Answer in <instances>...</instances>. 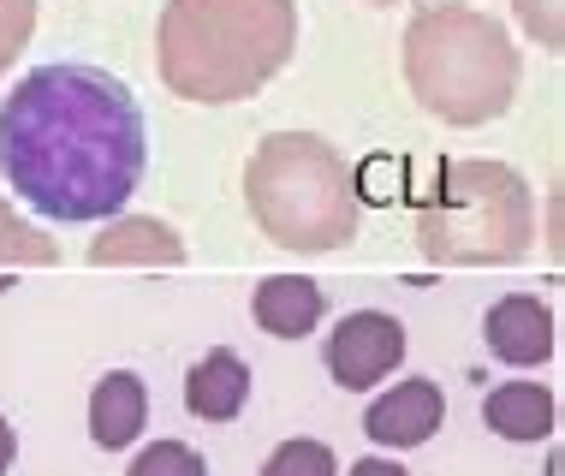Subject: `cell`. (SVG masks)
<instances>
[{
    "label": "cell",
    "instance_id": "obj_1",
    "mask_svg": "<svg viewBox=\"0 0 565 476\" xmlns=\"http://www.w3.org/2000/svg\"><path fill=\"white\" fill-rule=\"evenodd\" d=\"M149 167L131 84L102 66H36L0 102V173L36 214L66 226L126 214Z\"/></svg>",
    "mask_w": 565,
    "mask_h": 476
},
{
    "label": "cell",
    "instance_id": "obj_2",
    "mask_svg": "<svg viewBox=\"0 0 565 476\" xmlns=\"http://www.w3.org/2000/svg\"><path fill=\"white\" fill-rule=\"evenodd\" d=\"M298 54V0H167L156 24L161 84L179 102H250Z\"/></svg>",
    "mask_w": 565,
    "mask_h": 476
},
{
    "label": "cell",
    "instance_id": "obj_3",
    "mask_svg": "<svg viewBox=\"0 0 565 476\" xmlns=\"http://www.w3.org/2000/svg\"><path fill=\"white\" fill-rule=\"evenodd\" d=\"M244 203L268 244L328 256L358 239L363 203L345 156L316 131H268L244 161Z\"/></svg>",
    "mask_w": 565,
    "mask_h": 476
},
{
    "label": "cell",
    "instance_id": "obj_4",
    "mask_svg": "<svg viewBox=\"0 0 565 476\" xmlns=\"http://www.w3.org/2000/svg\"><path fill=\"white\" fill-rule=\"evenodd\" d=\"M518 72H524V60H518L507 24L477 7L440 0V7H417V19L405 24V84L440 126L500 119L518 96Z\"/></svg>",
    "mask_w": 565,
    "mask_h": 476
},
{
    "label": "cell",
    "instance_id": "obj_5",
    "mask_svg": "<svg viewBox=\"0 0 565 476\" xmlns=\"http://www.w3.org/2000/svg\"><path fill=\"white\" fill-rule=\"evenodd\" d=\"M536 244V191L507 161L458 156L417 197V251L440 268H507Z\"/></svg>",
    "mask_w": 565,
    "mask_h": 476
},
{
    "label": "cell",
    "instance_id": "obj_6",
    "mask_svg": "<svg viewBox=\"0 0 565 476\" xmlns=\"http://www.w3.org/2000/svg\"><path fill=\"white\" fill-rule=\"evenodd\" d=\"M322 358L345 393H370L375 381H387L405 363V321L387 310H351L333 321Z\"/></svg>",
    "mask_w": 565,
    "mask_h": 476
},
{
    "label": "cell",
    "instance_id": "obj_7",
    "mask_svg": "<svg viewBox=\"0 0 565 476\" xmlns=\"http://www.w3.org/2000/svg\"><path fill=\"white\" fill-rule=\"evenodd\" d=\"M440 423H447V399H440V381H429V375L393 381V393H381L375 405L363 411V435H370L381 453L423 447V441H435Z\"/></svg>",
    "mask_w": 565,
    "mask_h": 476
},
{
    "label": "cell",
    "instance_id": "obj_8",
    "mask_svg": "<svg viewBox=\"0 0 565 476\" xmlns=\"http://www.w3.org/2000/svg\"><path fill=\"white\" fill-rule=\"evenodd\" d=\"M482 340H488V351H494L500 363H512V370H536V363L554 358L559 321H554V310H547L536 292H507V298L482 316Z\"/></svg>",
    "mask_w": 565,
    "mask_h": 476
},
{
    "label": "cell",
    "instance_id": "obj_9",
    "mask_svg": "<svg viewBox=\"0 0 565 476\" xmlns=\"http://www.w3.org/2000/svg\"><path fill=\"white\" fill-rule=\"evenodd\" d=\"M185 239L156 214H114L102 239H89V263L96 268H185Z\"/></svg>",
    "mask_w": 565,
    "mask_h": 476
},
{
    "label": "cell",
    "instance_id": "obj_10",
    "mask_svg": "<svg viewBox=\"0 0 565 476\" xmlns=\"http://www.w3.org/2000/svg\"><path fill=\"white\" fill-rule=\"evenodd\" d=\"M149 423V388L137 370H108L89 388V441L102 453H126Z\"/></svg>",
    "mask_w": 565,
    "mask_h": 476
},
{
    "label": "cell",
    "instance_id": "obj_11",
    "mask_svg": "<svg viewBox=\"0 0 565 476\" xmlns=\"http://www.w3.org/2000/svg\"><path fill=\"white\" fill-rule=\"evenodd\" d=\"M250 363L238 358V351H226L215 346L209 358H196L191 363V375H185V411L191 417H203V423H233L244 405H250Z\"/></svg>",
    "mask_w": 565,
    "mask_h": 476
},
{
    "label": "cell",
    "instance_id": "obj_12",
    "mask_svg": "<svg viewBox=\"0 0 565 476\" xmlns=\"http://www.w3.org/2000/svg\"><path fill=\"white\" fill-rule=\"evenodd\" d=\"M250 316L263 334H274V340H303V334L322 328L328 298H322V286L303 281V274H268L250 298Z\"/></svg>",
    "mask_w": 565,
    "mask_h": 476
},
{
    "label": "cell",
    "instance_id": "obj_13",
    "mask_svg": "<svg viewBox=\"0 0 565 476\" xmlns=\"http://www.w3.org/2000/svg\"><path fill=\"white\" fill-rule=\"evenodd\" d=\"M482 423L494 429L500 441H547L559 423V405L542 381H500V388L482 399Z\"/></svg>",
    "mask_w": 565,
    "mask_h": 476
},
{
    "label": "cell",
    "instance_id": "obj_14",
    "mask_svg": "<svg viewBox=\"0 0 565 476\" xmlns=\"http://www.w3.org/2000/svg\"><path fill=\"white\" fill-rule=\"evenodd\" d=\"M54 263H60V244L0 197V268H54Z\"/></svg>",
    "mask_w": 565,
    "mask_h": 476
},
{
    "label": "cell",
    "instance_id": "obj_15",
    "mask_svg": "<svg viewBox=\"0 0 565 476\" xmlns=\"http://www.w3.org/2000/svg\"><path fill=\"white\" fill-rule=\"evenodd\" d=\"M263 476H340V458H333L328 441H280V447L268 453Z\"/></svg>",
    "mask_w": 565,
    "mask_h": 476
},
{
    "label": "cell",
    "instance_id": "obj_16",
    "mask_svg": "<svg viewBox=\"0 0 565 476\" xmlns=\"http://www.w3.org/2000/svg\"><path fill=\"white\" fill-rule=\"evenodd\" d=\"M126 476H209V465L196 447H185V441H156V447H143L131 458Z\"/></svg>",
    "mask_w": 565,
    "mask_h": 476
},
{
    "label": "cell",
    "instance_id": "obj_17",
    "mask_svg": "<svg viewBox=\"0 0 565 476\" xmlns=\"http://www.w3.org/2000/svg\"><path fill=\"white\" fill-rule=\"evenodd\" d=\"M512 12L536 49H547V54L565 49V0H512Z\"/></svg>",
    "mask_w": 565,
    "mask_h": 476
},
{
    "label": "cell",
    "instance_id": "obj_18",
    "mask_svg": "<svg viewBox=\"0 0 565 476\" xmlns=\"http://www.w3.org/2000/svg\"><path fill=\"white\" fill-rule=\"evenodd\" d=\"M36 36V0H0V78Z\"/></svg>",
    "mask_w": 565,
    "mask_h": 476
},
{
    "label": "cell",
    "instance_id": "obj_19",
    "mask_svg": "<svg viewBox=\"0 0 565 476\" xmlns=\"http://www.w3.org/2000/svg\"><path fill=\"white\" fill-rule=\"evenodd\" d=\"M345 476H411V470L399 465V458H387V453H370V458H358Z\"/></svg>",
    "mask_w": 565,
    "mask_h": 476
},
{
    "label": "cell",
    "instance_id": "obj_20",
    "mask_svg": "<svg viewBox=\"0 0 565 476\" xmlns=\"http://www.w3.org/2000/svg\"><path fill=\"white\" fill-rule=\"evenodd\" d=\"M12 458H19V429H12L7 417H0V476L12 470Z\"/></svg>",
    "mask_w": 565,
    "mask_h": 476
},
{
    "label": "cell",
    "instance_id": "obj_21",
    "mask_svg": "<svg viewBox=\"0 0 565 476\" xmlns=\"http://www.w3.org/2000/svg\"><path fill=\"white\" fill-rule=\"evenodd\" d=\"M370 7H393V0H370Z\"/></svg>",
    "mask_w": 565,
    "mask_h": 476
},
{
    "label": "cell",
    "instance_id": "obj_22",
    "mask_svg": "<svg viewBox=\"0 0 565 476\" xmlns=\"http://www.w3.org/2000/svg\"><path fill=\"white\" fill-rule=\"evenodd\" d=\"M7 286H12V281H7V274H0V292H7Z\"/></svg>",
    "mask_w": 565,
    "mask_h": 476
}]
</instances>
